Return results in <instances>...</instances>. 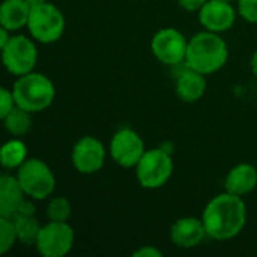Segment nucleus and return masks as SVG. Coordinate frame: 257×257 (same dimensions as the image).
<instances>
[{
    "label": "nucleus",
    "instance_id": "nucleus-1",
    "mask_svg": "<svg viewBox=\"0 0 257 257\" xmlns=\"http://www.w3.org/2000/svg\"><path fill=\"white\" fill-rule=\"evenodd\" d=\"M202 220L209 238L230 241L236 238L247 223V206L241 196L223 193L208 202Z\"/></svg>",
    "mask_w": 257,
    "mask_h": 257
},
{
    "label": "nucleus",
    "instance_id": "nucleus-2",
    "mask_svg": "<svg viewBox=\"0 0 257 257\" xmlns=\"http://www.w3.org/2000/svg\"><path fill=\"white\" fill-rule=\"evenodd\" d=\"M229 59V48L220 33L209 30L194 35L188 41L185 66L205 75L220 71Z\"/></svg>",
    "mask_w": 257,
    "mask_h": 257
},
{
    "label": "nucleus",
    "instance_id": "nucleus-3",
    "mask_svg": "<svg viewBox=\"0 0 257 257\" xmlns=\"http://www.w3.org/2000/svg\"><path fill=\"white\" fill-rule=\"evenodd\" d=\"M12 93L18 107L30 113H39L53 104L56 89L45 74L32 71L17 78Z\"/></svg>",
    "mask_w": 257,
    "mask_h": 257
},
{
    "label": "nucleus",
    "instance_id": "nucleus-4",
    "mask_svg": "<svg viewBox=\"0 0 257 257\" xmlns=\"http://www.w3.org/2000/svg\"><path fill=\"white\" fill-rule=\"evenodd\" d=\"M17 179L26 196L33 200L48 199L56 188V178L48 164L39 158H27L26 163L17 169Z\"/></svg>",
    "mask_w": 257,
    "mask_h": 257
},
{
    "label": "nucleus",
    "instance_id": "nucleus-5",
    "mask_svg": "<svg viewBox=\"0 0 257 257\" xmlns=\"http://www.w3.org/2000/svg\"><path fill=\"white\" fill-rule=\"evenodd\" d=\"M65 26L66 23L62 11L50 2L32 8L27 23L30 36L41 44H53L59 41L65 32Z\"/></svg>",
    "mask_w": 257,
    "mask_h": 257
},
{
    "label": "nucleus",
    "instance_id": "nucleus-6",
    "mask_svg": "<svg viewBox=\"0 0 257 257\" xmlns=\"http://www.w3.org/2000/svg\"><path fill=\"white\" fill-rule=\"evenodd\" d=\"M134 169L140 187L145 190H158L172 178L173 160L164 149H149Z\"/></svg>",
    "mask_w": 257,
    "mask_h": 257
},
{
    "label": "nucleus",
    "instance_id": "nucleus-7",
    "mask_svg": "<svg viewBox=\"0 0 257 257\" xmlns=\"http://www.w3.org/2000/svg\"><path fill=\"white\" fill-rule=\"evenodd\" d=\"M2 60L6 71L15 77L32 72L38 62V48L35 39H30L24 35L11 36L9 42L2 47Z\"/></svg>",
    "mask_w": 257,
    "mask_h": 257
},
{
    "label": "nucleus",
    "instance_id": "nucleus-8",
    "mask_svg": "<svg viewBox=\"0 0 257 257\" xmlns=\"http://www.w3.org/2000/svg\"><path fill=\"white\" fill-rule=\"evenodd\" d=\"M75 233L69 223L48 221L42 226L36 241V250L44 257H65L74 247Z\"/></svg>",
    "mask_w": 257,
    "mask_h": 257
},
{
    "label": "nucleus",
    "instance_id": "nucleus-9",
    "mask_svg": "<svg viewBox=\"0 0 257 257\" xmlns=\"http://www.w3.org/2000/svg\"><path fill=\"white\" fill-rule=\"evenodd\" d=\"M188 39L176 29L166 27L158 30L151 41L152 54L164 65L178 66L185 63Z\"/></svg>",
    "mask_w": 257,
    "mask_h": 257
},
{
    "label": "nucleus",
    "instance_id": "nucleus-10",
    "mask_svg": "<svg viewBox=\"0 0 257 257\" xmlns=\"http://www.w3.org/2000/svg\"><path fill=\"white\" fill-rule=\"evenodd\" d=\"M108 151L110 157L117 166L123 169H131L139 164L146 152V148L143 139L137 131L131 128H122L111 137Z\"/></svg>",
    "mask_w": 257,
    "mask_h": 257
},
{
    "label": "nucleus",
    "instance_id": "nucleus-11",
    "mask_svg": "<svg viewBox=\"0 0 257 257\" xmlns=\"http://www.w3.org/2000/svg\"><path fill=\"white\" fill-rule=\"evenodd\" d=\"M107 158V149L101 140L92 136L81 137L72 148L71 161L74 169L81 175H93L99 172Z\"/></svg>",
    "mask_w": 257,
    "mask_h": 257
},
{
    "label": "nucleus",
    "instance_id": "nucleus-12",
    "mask_svg": "<svg viewBox=\"0 0 257 257\" xmlns=\"http://www.w3.org/2000/svg\"><path fill=\"white\" fill-rule=\"evenodd\" d=\"M226 0H208L199 11V21L205 30L214 33H223L233 27L236 20V11Z\"/></svg>",
    "mask_w": 257,
    "mask_h": 257
},
{
    "label": "nucleus",
    "instance_id": "nucleus-13",
    "mask_svg": "<svg viewBox=\"0 0 257 257\" xmlns=\"http://www.w3.org/2000/svg\"><path fill=\"white\" fill-rule=\"evenodd\" d=\"M208 236L203 220L196 217H182L170 227V239L179 248H196Z\"/></svg>",
    "mask_w": 257,
    "mask_h": 257
},
{
    "label": "nucleus",
    "instance_id": "nucleus-14",
    "mask_svg": "<svg viewBox=\"0 0 257 257\" xmlns=\"http://www.w3.org/2000/svg\"><path fill=\"white\" fill-rule=\"evenodd\" d=\"M206 75L194 71L188 66L178 75L176 83H175V90L176 95L184 101V102H197L206 92Z\"/></svg>",
    "mask_w": 257,
    "mask_h": 257
},
{
    "label": "nucleus",
    "instance_id": "nucleus-15",
    "mask_svg": "<svg viewBox=\"0 0 257 257\" xmlns=\"http://www.w3.org/2000/svg\"><path fill=\"white\" fill-rule=\"evenodd\" d=\"M26 193L21 188L17 176L2 175L0 178V217L14 218L20 205L26 200Z\"/></svg>",
    "mask_w": 257,
    "mask_h": 257
},
{
    "label": "nucleus",
    "instance_id": "nucleus-16",
    "mask_svg": "<svg viewBox=\"0 0 257 257\" xmlns=\"http://www.w3.org/2000/svg\"><path fill=\"white\" fill-rule=\"evenodd\" d=\"M224 187L227 193H232L241 197L251 193L257 187V169L248 163H241L235 166L227 173Z\"/></svg>",
    "mask_w": 257,
    "mask_h": 257
},
{
    "label": "nucleus",
    "instance_id": "nucleus-17",
    "mask_svg": "<svg viewBox=\"0 0 257 257\" xmlns=\"http://www.w3.org/2000/svg\"><path fill=\"white\" fill-rule=\"evenodd\" d=\"M32 6L26 0H5L0 6V26L18 32L27 27Z\"/></svg>",
    "mask_w": 257,
    "mask_h": 257
},
{
    "label": "nucleus",
    "instance_id": "nucleus-18",
    "mask_svg": "<svg viewBox=\"0 0 257 257\" xmlns=\"http://www.w3.org/2000/svg\"><path fill=\"white\" fill-rule=\"evenodd\" d=\"M27 160V146L20 139L8 140L0 149V164L6 170L20 169Z\"/></svg>",
    "mask_w": 257,
    "mask_h": 257
},
{
    "label": "nucleus",
    "instance_id": "nucleus-19",
    "mask_svg": "<svg viewBox=\"0 0 257 257\" xmlns=\"http://www.w3.org/2000/svg\"><path fill=\"white\" fill-rule=\"evenodd\" d=\"M32 114L33 113H30V111H27V110L17 105L8 116H5L2 119L3 125H5V130L11 136H15V137L26 136L32 130V123H33Z\"/></svg>",
    "mask_w": 257,
    "mask_h": 257
},
{
    "label": "nucleus",
    "instance_id": "nucleus-20",
    "mask_svg": "<svg viewBox=\"0 0 257 257\" xmlns=\"http://www.w3.org/2000/svg\"><path fill=\"white\" fill-rule=\"evenodd\" d=\"M12 221L15 223L18 242L23 244V245H27V247L36 245V241H38V236L41 233L42 226L35 218V215H32V217H17Z\"/></svg>",
    "mask_w": 257,
    "mask_h": 257
},
{
    "label": "nucleus",
    "instance_id": "nucleus-21",
    "mask_svg": "<svg viewBox=\"0 0 257 257\" xmlns=\"http://www.w3.org/2000/svg\"><path fill=\"white\" fill-rule=\"evenodd\" d=\"M71 215H72V205L66 197L56 196L48 200L47 208H45V217L48 218V221L66 223L69 221Z\"/></svg>",
    "mask_w": 257,
    "mask_h": 257
},
{
    "label": "nucleus",
    "instance_id": "nucleus-22",
    "mask_svg": "<svg viewBox=\"0 0 257 257\" xmlns=\"http://www.w3.org/2000/svg\"><path fill=\"white\" fill-rule=\"evenodd\" d=\"M18 242L15 223L11 218L0 217V254H6Z\"/></svg>",
    "mask_w": 257,
    "mask_h": 257
},
{
    "label": "nucleus",
    "instance_id": "nucleus-23",
    "mask_svg": "<svg viewBox=\"0 0 257 257\" xmlns=\"http://www.w3.org/2000/svg\"><path fill=\"white\" fill-rule=\"evenodd\" d=\"M238 12L245 21L257 24V0H238Z\"/></svg>",
    "mask_w": 257,
    "mask_h": 257
},
{
    "label": "nucleus",
    "instance_id": "nucleus-24",
    "mask_svg": "<svg viewBox=\"0 0 257 257\" xmlns=\"http://www.w3.org/2000/svg\"><path fill=\"white\" fill-rule=\"evenodd\" d=\"M15 107H17V102H15L12 90H9L8 87H2V90H0V119L8 116Z\"/></svg>",
    "mask_w": 257,
    "mask_h": 257
},
{
    "label": "nucleus",
    "instance_id": "nucleus-25",
    "mask_svg": "<svg viewBox=\"0 0 257 257\" xmlns=\"http://www.w3.org/2000/svg\"><path fill=\"white\" fill-rule=\"evenodd\" d=\"M30 199V197H29ZM29 199H26L21 205H20V208H18V211L15 212V215H14V218H17V217H32V215H35L36 214V208H35V205H33V199L32 200H29ZM12 218V220H14Z\"/></svg>",
    "mask_w": 257,
    "mask_h": 257
},
{
    "label": "nucleus",
    "instance_id": "nucleus-26",
    "mask_svg": "<svg viewBox=\"0 0 257 257\" xmlns=\"http://www.w3.org/2000/svg\"><path fill=\"white\" fill-rule=\"evenodd\" d=\"M134 257H163V251L158 250L157 247L154 245H143L140 248H137L134 253H133Z\"/></svg>",
    "mask_w": 257,
    "mask_h": 257
},
{
    "label": "nucleus",
    "instance_id": "nucleus-27",
    "mask_svg": "<svg viewBox=\"0 0 257 257\" xmlns=\"http://www.w3.org/2000/svg\"><path fill=\"white\" fill-rule=\"evenodd\" d=\"M208 0H178L179 6L188 12H196V11H200L202 6L206 3Z\"/></svg>",
    "mask_w": 257,
    "mask_h": 257
},
{
    "label": "nucleus",
    "instance_id": "nucleus-28",
    "mask_svg": "<svg viewBox=\"0 0 257 257\" xmlns=\"http://www.w3.org/2000/svg\"><path fill=\"white\" fill-rule=\"evenodd\" d=\"M9 33H12V32L8 30V29H5V27L0 29V48L5 47V45L9 42V39H11V36H12V35H9Z\"/></svg>",
    "mask_w": 257,
    "mask_h": 257
},
{
    "label": "nucleus",
    "instance_id": "nucleus-29",
    "mask_svg": "<svg viewBox=\"0 0 257 257\" xmlns=\"http://www.w3.org/2000/svg\"><path fill=\"white\" fill-rule=\"evenodd\" d=\"M250 66H251V71H253V74L257 77V51L253 53V56H251V60H250Z\"/></svg>",
    "mask_w": 257,
    "mask_h": 257
},
{
    "label": "nucleus",
    "instance_id": "nucleus-30",
    "mask_svg": "<svg viewBox=\"0 0 257 257\" xmlns=\"http://www.w3.org/2000/svg\"><path fill=\"white\" fill-rule=\"evenodd\" d=\"M32 8H35V6H39V5H44V3H47V0H26Z\"/></svg>",
    "mask_w": 257,
    "mask_h": 257
},
{
    "label": "nucleus",
    "instance_id": "nucleus-31",
    "mask_svg": "<svg viewBox=\"0 0 257 257\" xmlns=\"http://www.w3.org/2000/svg\"><path fill=\"white\" fill-rule=\"evenodd\" d=\"M226 2H233V0H226Z\"/></svg>",
    "mask_w": 257,
    "mask_h": 257
}]
</instances>
